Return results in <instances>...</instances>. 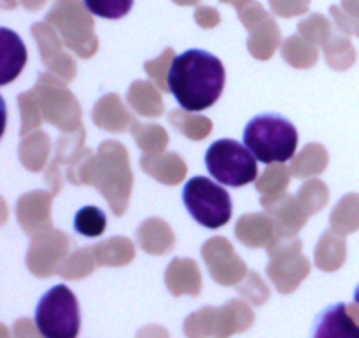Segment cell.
<instances>
[{"mask_svg":"<svg viewBox=\"0 0 359 338\" xmlns=\"http://www.w3.org/2000/svg\"><path fill=\"white\" fill-rule=\"evenodd\" d=\"M224 65L203 49H188L172 60L167 74L168 91L188 112H202L219 100L224 90Z\"/></svg>","mask_w":359,"mask_h":338,"instance_id":"6da1fadb","label":"cell"},{"mask_svg":"<svg viewBox=\"0 0 359 338\" xmlns=\"http://www.w3.org/2000/svg\"><path fill=\"white\" fill-rule=\"evenodd\" d=\"M244 144L262 163H286L297 153L298 132L283 116L259 114L245 125Z\"/></svg>","mask_w":359,"mask_h":338,"instance_id":"7a4b0ae2","label":"cell"},{"mask_svg":"<svg viewBox=\"0 0 359 338\" xmlns=\"http://www.w3.org/2000/svg\"><path fill=\"white\" fill-rule=\"evenodd\" d=\"M35 328L42 338H77L81 312L77 298L65 284L46 291L35 307Z\"/></svg>","mask_w":359,"mask_h":338,"instance_id":"3957f363","label":"cell"},{"mask_svg":"<svg viewBox=\"0 0 359 338\" xmlns=\"http://www.w3.org/2000/svg\"><path fill=\"white\" fill-rule=\"evenodd\" d=\"M256 156L245 144L233 139H219L209 146L205 153V167L210 177L219 184L242 188L258 177Z\"/></svg>","mask_w":359,"mask_h":338,"instance_id":"277c9868","label":"cell"},{"mask_svg":"<svg viewBox=\"0 0 359 338\" xmlns=\"http://www.w3.org/2000/svg\"><path fill=\"white\" fill-rule=\"evenodd\" d=\"M182 203L189 216L203 228L216 230L231 219L233 205L230 193L203 175H196L186 182L182 188Z\"/></svg>","mask_w":359,"mask_h":338,"instance_id":"5b68a950","label":"cell"},{"mask_svg":"<svg viewBox=\"0 0 359 338\" xmlns=\"http://www.w3.org/2000/svg\"><path fill=\"white\" fill-rule=\"evenodd\" d=\"M311 338H359V325L342 302L328 305L316 316Z\"/></svg>","mask_w":359,"mask_h":338,"instance_id":"8992f818","label":"cell"},{"mask_svg":"<svg viewBox=\"0 0 359 338\" xmlns=\"http://www.w3.org/2000/svg\"><path fill=\"white\" fill-rule=\"evenodd\" d=\"M105 224H107L105 214L98 207L93 205H86L79 209L76 217H74V230L79 235H84V237H98L105 231Z\"/></svg>","mask_w":359,"mask_h":338,"instance_id":"52a82bcc","label":"cell"},{"mask_svg":"<svg viewBox=\"0 0 359 338\" xmlns=\"http://www.w3.org/2000/svg\"><path fill=\"white\" fill-rule=\"evenodd\" d=\"M83 4L93 16L104 20H119L133 7V0H83Z\"/></svg>","mask_w":359,"mask_h":338,"instance_id":"ba28073f","label":"cell"},{"mask_svg":"<svg viewBox=\"0 0 359 338\" xmlns=\"http://www.w3.org/2000/svg\"><path fill=\"white\" fill-rule=\"evenodd\" d=\"M354 302H356V304L359 305V286L356 288V290H354Z\"/></svg>","mask_w":359,"mask_h":338,"instance_id":"9c48e42d","label":"cell"}]
</instances>
